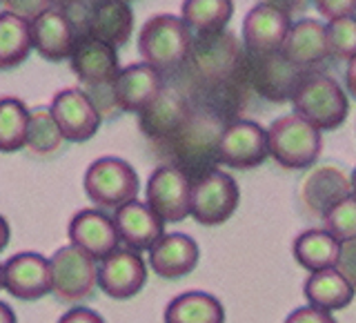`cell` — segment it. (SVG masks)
I'll return each instance as SVG.
<instances>
[{
  "label": "cell",
  "instance_id": "8fae6325",
  "mask_svg": "<svg viewBox=\"0 0 356 323\" xmlns=\"http://www.w3.org/2000/svg\"><path fill=\"white\" fill-rule=\"evenodd\" d=\"M3 290L18 301H38L51 294L49 259L38 252H18L3 263Z\"/></svg>",
  "mask_w": 356,
  "mask_h": 323
},
{
  "label": "cell",
  "instance_id": "9a60e30c",
  "mask_svg": "<svg viewBox=\"0 0 356 323\" xmlns=\"http://www.w3.org/2000/svg\"><path fill=\"white\" fill-rule=\"evenodd\" d=\"M114 226L118 232V241L127 250L147 252L152 245L165 234V221L154 214V210L145 200H129V203L114 210Z\"/></svg>",
  "mask_w": 356,
  "mask_h": 323
},
{
  "label": "cell",
  "instance_id": "8992f818",
  "mask_svg": "<svg viewBox=\"0 0 356 323\" xmlns=\"http://www.w3.org/2000/svg\"><path fill=\"white\" fill-rule=\"evenodd\" d=\"M241 189L234 178L222 170H211L192 183L189 216L200 226H222L238 207Z\"/></svg>",
  "mask_w": 356,
  "mask_h": 323
},
{
  "label": "cell",
  "instance_id": "d4e9b609",
  "mask_svg": "<svg viewBox=\"0 0 356 323\" xmlns=\"http://www.w3.org/2000/svg\"><path fill=\"white\" fill-rule=\"evenodd\" d=\"M234 16V0H185L181 18L189 31L218 33Z\"/></svg>",
  "mask_w": 356,
  "mask_h": 323
},
{
  "label": "cell",
  "instance_id": "5bb4252c",
  "mask_svg": "<svg viewBox=\"0 0 356 323\" xmlns=\"http://www.w3.org/2000/svg\"><path fill=\"white\" fill-rule=\"evenodd\" d=\"M163 94V78L147 63H134L120 70L116 81L111 83V100L114 107L140 114L156 98Z\"/></svg>",
  "mask_w": 356,
  "mask_h": 323
},
{
  "label": "cell",
  "instance_id": "4316f807",
  "mask_svg": "<svg viewBox=\"0 0 356 323\" xmlns=\"http://www.w3.org/2000/svg\"><path fill=\"white\" fill-rule=\"evenodd\" d=\"M65 136L51 116L49 107L29 109V127H27V143L25 148L36 156H51L63 150Z\"/></svg>",
  "mask_w": 356,
  "mask_h": 323
},
{
  "label": "cell",
  "instance_id": "ab89813d",
  "mask_svg": "<svg viewBox=\"0 0 356 323\" xmlns=\"http://www.w3.org/2000/svg\"><path fill=\"white\" fill-rule=\"evenodd\" d=\"M74 3V0H51V5H56V7H60V9H67Z\"/></svg>",
  "mask_w": 356,
  "mask_h": 323
},
{
  "label": "cell",
  "instance_id": "7402d4cb",
  "mask_svg": "<svg viewBox=\"0 0 356 323\" xmlns=\"http://www.w3.org/2000/svg\"><path fill=\"white\" fill-rule=\"evenodd\" d=\"M292 254L296 263L309 274L330 270V267H337L339 263L341 241L334 239L327 230H321V228L305 230L294 239Z\"/></svg>",
  "mask_w": 356,
  "mask_h": 323
},
{
  "label": "cell",
  "instance_id": "74e56055",
  "mask_svg": "<svg viewBox=\"0 0 356 323\" xmlns=\"http://www.w3.org/2000/svg\"><path fill=\"white\" fill-rule=\"evenodd\" d=\"M9 239H11V228L7 219L0 214V252H5V248L9 245Z\"/></svg>",
  "mask_w": 356,
  "mask_h": 323
},
{
  "label": "cell",
  "instance_id": "f546056e",
  "mask_svg": "<svg viewBox=\"0 0 356 323\" xmlns=\"http://www.w3.org/2000/svg\"><path fill=\"white\" fill-rule=\"evenodd\" d=\"M325 31H327L330 56L348 63L356 58V16L330 20Z\"/></svg>",
  "mask_w": 356,
  "mask_h": 323
},
{
  "label": "cell",
  "instance_id": "1f68e13d",
  "mask_svg": "<svg viewBox=\"0 0 356 323\" xmlns=\"http://www.w3.org/2000/svg\"><path fill=\"white\" fill-rule=\"evenodd\" d=\"M318 14L327 20L356 16V0H314Z\"/></svg>",
  "mask_w": 356,
  "mask_h": 323
},
{
  "label": "cell",
  "instance_id": "f35d334b",
  "mask_svg": "<svg viewBox=\"0 0 356 323\" xmlns=\"http://www.w3.org/2000/svg\"><path fill=\"white\" fill-rule=\"evenodd\" d=\"M0 323H18L16 312L11 310V306H7L5 301H0Z\"/></svg>",
  "mask_w": 356,
  "mask_h": 323
},
{
  "label": "cell",
  "instance_id": "4dcf8cb0",
  "mask_svg": "<svg viewBox=\"0 0 356 323\" xmlns=\"http://www.w3.org/2000/svg\"><path fill=\"white\" fill-rule=\"evenodd\" d=\"M0 5H3L9 14L31 22L33 18H38L42 11L51 9V0H0Z\"/></svg>",
  "mask_w": 356,
  "mask_h": 323
},
{
  "label": "cell",
  "instance_id": "7a4b0ae2",
  "mask_svg": "<svg viewBox=\"0 0 356 323\" xmlns=\"http://www.w3.org/2000/svg\"><path fill=\"white\" fill-rule=\"evenodd\" d=\"M192 31L183 18L172 14L152 16L138 33V52L156 72L178 67L192 52Z\"/></svg>",
  "mask_w": 356,
  "mask_h": 323
},
{
  "label": "cell",
  "instance_id": "2e32d148",
  "mask_svg": "<svg viewBox=\"0 0 356 323\" xmlns=\"http://www.w3.org/2000/svg\"><path fill=\"white\" fill-rule=\"evenodd\" d=\"M147 252L154 274L167 278V281H176V278L192 274L200 261L198 243L183 232H165Z\"/></svg>",
  "mask_w": 356,
  "mask_h": 323
},
{
  "label": "cell",
  "instance_id": "44dd1931",
  "mask_svg": "<svg viewBox=\"0 0 356 323\" xmlns=\"http://www.w3.org/2000/svg\"><path fill=\"white\" fill-rule=\"evenodd\" d=\"M303 294L307 299V306H314L325 312H337L345 310L352 304L356 290L348 283V278L337 267H330V270L312 272L307 276Z\"/></svg>",
  "mask_w": 356,
  "mask_h": 323
},
{
  "label": "cell",
  "instance_id": "b9f144b4",
  "mask_svg": "<svg viewBox=\"0 0 356 323\" xmlns=\"http://www.w3.org/2000/svg\"><path fill=\"white\" fill-rule=\"evenodd\" d=\"M0 290H3V263H0Z\"/></svg>",
  "mask_w": 356,
  "mask_h": 323
},
{
  "label": "cell",
  "instance_id": "6da1fadb",
  "mask_svg": "<svg viewBox=\"0 0 356 323\" xmlns=\"http://www.w3.org/2000/svg\"><path fill=\"white\" fill-rule=\"evenodd\" d=\"M267 132V150L285 170H305L323 152V134L298 114L276 118Z\"/></svg>",
  "mask_w": 356,
  "mask_h": 323
},
{
  "label": "cell",
  "instance_id": "cb8c5ba5",
  "mask_svg": "<svg viewBox=\"0 0 356 323\" xmlns=\"http://www.w3.org/2000/svg\"><path fill=\"white\" fill-rule=\"evenodd\" d=\"M31 49L29 22L3 11L0 14V72L14 70L20 63H25Z\"/></svg>",
  "mask_w": 356,
  "mask_h": 323
},
{
  "label": "cell",
  "instance_id": "d590c367",
  "mask_svg": "<svg viewBox=\"0 0 356 323\" xmlns=\"http://www.w3.org/2000/svg\"><path fill=\"white\" fill-rule=\"evenodd\" d=\"M265 5H272L276 9H281L283 14L287 16H292L294 11H300V9H305L307 5V0H263Z\"/></svg>",
  "mask_w": 356,
  "mask_h": 323
},
{
  "label": "cell",
  "instance_id": "d6a6232c",
  "mask_svg": "<svg viewBox=\"0 0 356 323\" xmlns=\"http://www.w3.org/2000/svg\"><path fill=\"white\" fill-rule=\"evenodd\" d=\"M337 270L348 278V283L356 290V239L341 243V254Z\"/></svg>",
  "mask_w": 356,
  "mask_h": 323
},
{
  "label": "cell",
  "instance_id": "836d02e7",
  "mask_svg": "<svg viewBox=\"0 0 356 323\" xmlns=\"http://www.w3.org/2000/svg\"><path fill=\"white\" fill-rule=\"evenodd\" d=\"M283 323H337V319L332 317V312L318 310L314 306H303L289 312Z\"/></svg>",
  "mask_w": 356,
  "mask_h": 323
},
{
  "label": "cell",
  "instance_id": "52a82bcc",
  "mask_svg": "<svg viewBox=\"0 0 356 323\" xmlns=\"http://www.w3.org/2000/svg\"><path fill=\"white\" fill-rule=\"evenodd\" d=\"M192 183L183 170L174 165H161L149 174L145 187V203L165 223H181L189 216Z\"/></svg>",
  "mask_w": 356,
  "mask_h": 323
},
{
  "label": "cell",
  "instance_id": "60d3db41",
  "mask_svg": "<svg viewBox=\"0 0 356 323\" xmlns=\"http://www.w3.org/2000/svg\"><path fill=\"white\" fill-rule=\"evenodd\" d=\"M350 185H352V194L356 196V167H354V172H352V178H350Z\"/></svg>",
  "mask_w": 356,
  "mask_h": 323
},
{
  "label": "cell",
  "instance_id": "5b68a950",
  "mask_svg": "<svg viewBox=\"0 0 356 323\" xmlns=\"http://www.w3.org/2000/svg\"><path fill=\"white\" fill-rule=\"evenodd\" d=\"M51 294L63 304H83L98 287V263L74 245L56 250L49 259Z\"/></svg>",
  "mask_w": 356,
  "mask_h": 323
},
{
  "label": "cell",
  "instance_id": "8d00e7d4",
  "mask_svg": "<svg viewBox=\"0 0 356 323\" xmlns=\"http://www.w3.org/2000/svg\"><path fill=\"white\" fill-rule=\"evenodd\" d=\"M345 85H348V92L356 98V58H352L348 65V72H345Z\"/></svg>",
  "mask_w": 356,
  "mask_h": 323
},
{
  "label": "cell",
  "instance_id": "603a6c76",
  "mask_svg": "<svg viewBox=\"0 0 356 323\" xmlns=\"http://www.w3.org/2000/svg\"><path fill=\"white\" fill-rule=\"evenodd\" d=\"M165 323H225V308L220 301L209 294L192 290L174 297L165 308Z\"/></svg>",
  "mask_w": 356,
  "mask_h": 323
},
{
  "label": "cell",
  "instance_id": "3957f363",
  "mask_svg": "<svg viewBox=\"0 0 356 323\" xmlns=\"http://www.w3.org/2000/svg\"><path fill=\"white\" fill-rule=\"evenodd\" d=\"M292 103L296 109L294 114L305 118L321 132L341 127L350 111L343 87L327 74H316L300 81L292 94Z\"/></svg>",
  "mask_w": 356,
  "mask_h": 323
},
{
  "label": "cell",
  "instance_id": "ac0fdd59",
  "mask_svg": "<svg viewBox=\"0 0 356 323\" xmlns=\"http://www.w3.org/2000/svg\"><path fill=\"white\" fill-rule=\"evenodd\" d=\"M29 31H31L33 49L49 63H60L65 58H70L74 40L78 36L72 20L60 9L42 11L38 18H33L29 22Z\"/></svg>",
  "mask_w": 356,
  "mask_h": 323
},
{
  "label": "cell",
  "instance_id": "7bdbcfd3",
  "mask_svg": "<svg viewBox=\"0 0 356 323\" xmlns=\"http://www.w3.org/2000/svg\"><path fill=\"white\" fill-rule=\"evenodd\" d=\"M125 3H127V0H125Z\"/></svg>",
  "mask_w": 356,
  "mask_h": 323
},
{
  "label": "cell",
  "instance_id": "9c48e42d",
  "mask_svg": "<svg viewBox=\"0 0 356 323\" xmlns=\"http://www.w3.org/2000/svg\"><path fill=\"white\" fill-rule=\"evenodd\" d=\"M218 161L234 170H252L265 163L270 156L267 150V132L254 120H234L222 129L216 143Z\"/></svg>",
  "mask_w": 356,
  "mask_h": 323
},
{
  "label": "cell",
  "instance_id": "d6986e66",
  "mask_svg": "<svg viewBox=\"0 0 356 323\" xmlns=\"http://www.w3.org/2000/svg\"><path fill=\"white\" fill-rule=\"evenodd\" d=\"M134 31V11L125 0H103L87 14L81 33H87L109 47L127 45Z\"/></svg>",
  "mask_w": 356,
  "mask_h": 323
},
{
  "label": "cell",
  "instance_id": "4fadbf2b",
  "mask_svg": "<svg viewBox=\"0 0 356 323\" xmlns=\"http://www.w3.org/2000/svg\"><path fill=\"white\" fill-rule=\"evenodd\" d=\"M67 232H70V245L85 252L87 256H92L96 263H100L105 256L120 248L114 219L105 210L98 207H87L76 212L70 221V230Z\"/></svg>",
  "mask_w": 356,
  "mask_h": 323
},
{
  "label": "cell",
  "instance_id": "83f0119b",
  "mask_svg": "<svg viewBox=\"0 0 356 323\" xmlns=\"http://www.w3.org/2000/svg\"><path fill=\"white\" fill-rule=\"evenodd\" d=\"M345 178L348 176H345L341 170H334V167H321V170H316L305 183V200L309 203V207L321 212V214H325L337 200L345 198L341 194L330 192V185L345 181Z\"/></svg>",
  "mask_w": 356,
  "mask_h": 323
},
{
  "label": "cell",
  "instance_id": "e575fe53",
  "mask_svg": "<svg viewBox=\"0 0 356 323\" xmlns=\"http://www.w3.org/2000/svg\"><path fill=\"white\" fill-rule=\"evenodd\" d=\"M58 323H105V319L92 308L76 306L72 310H67L65 315L58 319Z\"/></svg>",
  "mask_w": 356,
  "mask_h": 323
},
{
  "label": "cell",
  "instance_id": "ffe728a7",
  "mask_svg": "<svg viewBox=\"0 0 356 323\" xmlns=\"http://www.w3.org/2000/svg\"><path fill=\"white\" fill-rule=\"evenodd\" d=\"M281 54L294 67H312L330 56L327 31L314 18H303L289 27Z\"/></svg>",
  "mask_w": 356,
  "mask_h": 323
},
{
  "label": "cell",
  "instance_id": "ba28073f",
  "mask_svg": "<svg viewBox=\"0 0 356 323\" xmlns=\"http://www.w3.org/2000/svg\"><path fill=\"white\" fill-rule=\"evenodd\" d=\"M70 65L78 81L87 85L92 92L109 89L120 72L116 49L87 36V33H78L76 36L70 54Z\"/></svg>",
  "mask_w": 356,
  "mask_h": 323
},
{
  "label": "cell",
  "instance_id": "30bf717a",
  "mask_svg": "<svg viewBox=\"0 0 356 323\" xmlns=\"http://www.w3.org/2000/svg\"><path fill=\"white\" fill-rule=\"evenodd\" d=\"M49 111L67 143H85L94 139L100 127V120H103L87 92L76 87L60 89L54 96Z\"/></svg>",
  "mask_w": 356,
  "mask_h": 323
},
{
  "label": "cell",
  "instance_id": "e0dca14e",
  "mask_svg": "<svg viewBox=\"0 0 356 323\" xmlns=\"http://www.w3.org/2000/svg\"><path fill=\"white\" fill-rule=\"evenodd\" d=\"M292 20L281 9L259 3L248 11L243 20V40L254 56H267L281 52Z\"/></svg>",
  "mask_w": 356,
  "mask_h": 323
},
{
  "label": "cell",
  "instance_id": "f1b7e54d",
  "mask_svg": "<svg viewBox=\"0 0 356 323\" xmlns=\"http://www.w3.org/2000/svg\"><path fill=\"white\" fill-rule=\"evenodd\" d=\"M323 219H325V230L334 239H339L341 243L356 239V196L348 194L345 198L337 200L323 214Z\"/></svg>",
  "mask_w": 356,
  "mask_h": 323
},
{
  "label": "cell",
  "instance_id": "484cf974",
  "mask_svg": "<svg viewBox=\"0 0 356 323\" xmlns=\"http://www.w3.org/2000/svg\"><path fill=\"white\" fill-rule=\"evenodd\" d=\"M29 127V107L20 98H0V152L11 154L25 148Z\"/></svg>",
  "mask_w": 356,
  "mask_h": 323
},
{
  "label": "cell",
  "instance_id": "7c38bea8",
  "mask_svg": "<svg viewBox=\"0 0 356 323\" xmlns=\"http://www.w3.org/2000/svg\"><path fill=\"white\" fill-rule=\"evenodd\" d=\"M147 283V265L134 250L118 248L98 263V287L109 299L127 301Z\"/></svg>",
  "mask_w": 356,
  "mask_h": 323
},
{
  "label": "cell",
  "instance_id": "277c9868",
  "mask_svg": "<svg viewBox=\"0 0 356 323\" xmlns=\"http://www.w3.org/2000/svg\"><path fill=\"white\" fill-rule=\"evenodd\" d=\"M83 189L98 210H118L138 198L140 178L127 161L118 156H103L87 167Z\"/></svg>",
  "mask_w": 356,
  "mask_h": 323
}]
</instances>
